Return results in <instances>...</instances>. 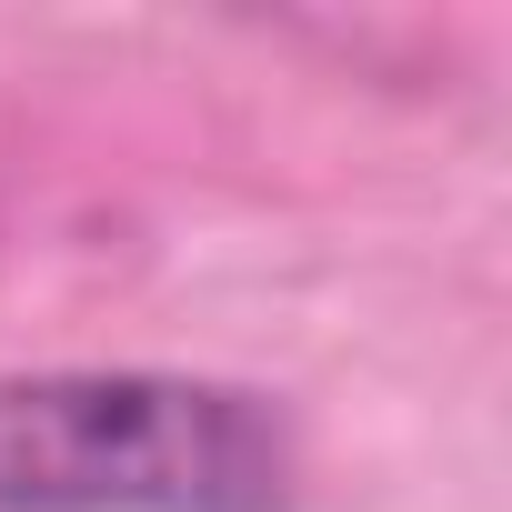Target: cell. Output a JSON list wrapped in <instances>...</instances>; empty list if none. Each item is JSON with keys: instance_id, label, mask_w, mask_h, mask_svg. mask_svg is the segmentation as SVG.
<instances>
[{"instance_id": "obj_1", "label": "cell", "mask_w": 512, "mask_h": 512, "mask_svg": "<svg viewBox=\"0 0 512 512\" xmlns=\"http://www.w3.org/2000/svg\"><path fill=\"white\" fill-rule=\"evenodd\" d=\"M272 392L221 372H0V512H292Z\"/></svg>"}]
</instances>
